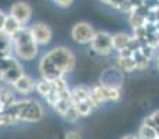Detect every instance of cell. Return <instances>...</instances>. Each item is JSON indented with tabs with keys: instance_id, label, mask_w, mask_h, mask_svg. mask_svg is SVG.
<instances>
[{
	"instance_id": "6da1fadb",
	"label": "cell",
	"mask_w": 159,
	"mask_h": 139,
	"mask_svg": "<svg viewBox=\"0 0 159 139\" xmlns=\"http://www.w3.org/2000/svg\"><path fill=\"white\" fill-rule=\"evenodd\" d=\"M3 110L17 118V121H24V123H38L43 118V109L39 102L34 99L16 100L11 104L4 106Z\"/></svg>"
},
{
	"instance_id": "7a4b0ae2",
	"label": "cell",
	"mask_w": 159,
	"mask_h": 139,
	"mask_svg": "<svg viewBox=\"0 0 159 139\" xmlns=\"http://www.w3.org/2000/svg\"><path fill=\"white\" fill-rule=\"evenodd\" d=\"M11 41H13L14 53L18 59L24 61H31L36 57L39 45L35 42L32 32H31V28H27V25L21 27L18 32L14 33L11 36Z\"/></svg>"
},
{
	"instance_id": "3957f363",
	"label": "cell",
	"mask_w": 159,
	"mask_h": 139,
	"mask_svg": "<svg viewBox=\"0 0 159 139\" xmlns=\"http://www.w3.org/2000/svg\"><path fill=\"white\" fill-rule=\"evenodd\" d=\"M46 57L52 61V64L59 70V72L66 75V74L71 72L75 68V56L71 52V49L64 46H59L52 49L50 52L46 53Z\"/></svg>"
},
{
	"instance_id": "277c9868",
	"label": "cell",
	"mask_w": 159,
	"mask_h": 139,
	"mask_svg": "<svg viewBox=\"0 0 159 139\" xmlns=\"http://www.w3.org/2000/svg\"><path fill=\"white\" fill-rule=\"evenodd\" d=\"M121 98L120 86H110V85L99 84L91 88L89 100L93 104V107H99L101 104L106 102H117Z\"/></svg>"
},
{
	"instance_id": "5b68a950",
	"label": "cell",
	"mask_w": 159,
	"mask_h": 139,
	"mask_svg": "<svg viewBox=\"0 0 159 139\" xmlns=\"http://www.w3.org/2000/svg\"><path fill=\"white\" fill-rule=\"evenodd\" d=\"M0 72H2V79L0 81L11 85L24 74V71H22L21 64L11 56V57H7L0 61Z\"/></svg>"
},
{
	"instance_id": "8992f818",
	"label": "cell",
	"mask_w": 159,
	"mask_h": 139,
	"mask_svg": "<svg viewBox=\"0 0 159 139\" xmlns=\"http://www.w3.org/2000/svg\"><path fill=\"white\" fill-rule=\"evenodd\" d=\"M71 39L78 45H89L91 41H92L93 35H95V31H93V27L89 24V22L85 21H80L77 24L73 25L71 28Z\"/></svg>"
},
{
	"instance_id": "52a82bcc",
	"label": "cell",
	"mask_w": 159,
	"mask_h": 139,
	"mask_svg": "<svg viewBox=\"0 0 159 139\" xmlns=\"http://www.w3.org/2000/svg\"><path fill=\"white\" fill-rule=\"evenodd\" d=\"M89 45H91V49L99 56H109L113 52L112 35L109 32H105V31L95 32Z\"/></svg>"
},
{
	"instance_id": "ba28073f",
	"label": "cell",
	"mask_w": 159,
	"mask_h": 139,
	"mask_svg": "<svg viewBox=\"0 0 159 139\" xmlns=\"http://www.w3.org/2000/svg\"><path fill=\"white\" fill-rule=\"evenodd\" d=\"M10 14L22 27H25L32 18V7L25 2H16L10 7Z\"/></svg>"
},
{
	"instance_id": "9c48e42d",
	"label": "cell",
	"mask_w": 159,
	"mask_h": 139,
	"mask_svg": "<svg viewBox=\"0 0 159 139\" xmlns=\"http://www.w3.org/2000/svg\"><path fill=\"white\" fill-rule=\"evenodd\" d=\"M31 32L32 36L35 39V42L39 46H46L52 42L53 38V31L49 25L43 24V22H38V24H34L31 27Z\"/></svg>"
},
{
	"instance_id": "30bf717a",
	"label": "cell",
	"mask_w": 159,
	"mask_h": 139,
	"mask_svg": "<svg viewBox=\"0 0 159 139\" xmlns=\"http://www.w3.org/2000/svg\"><path fill=\"white\" fill-rule=\"evenodd\" d=\"M11 86L16 92L21 93V95H30L35 90V79L32 76L27 75V74H22L17 81L11 84Z\"/></svg>"
},
{
	"instance_id": "8fae6325",
	"label": "cell",
	"mask_w": 159,
	"mask_h": 139,
	"mask_svg": "<svg viewBox=\"0 0 159 139\" xmlns=\"http://www.w3.org/2000/svg\"><path fill=\"white\" fill-rule=\"evenodd\" d=\"M13 41L11 36H8L7 33H4L3 31H0V61L4 60L7 57H11L13 54Z\"/></svg>"
},
{
	"instance_id": "7c38bea8",
	"label": "cell",
	"mask_w": 159,
	"mask_h": 139,
	"mask_svg": "<svg viewBox=\"0 0 159 139\" xmlns=\"http://www.w3.org/2000/svg\"><path fill=\"white\" fill-rule=\"evenodd\" d=\"M91 96V88L85 86V85H77L75 88L71 89V103L75 104L77 102L88 100Z\"/></svg>"
},
{
	"instance_id": "4fadbf2b",
	"label": "cell",
	"mask_w": 159,
	"mask_h": 139,
	"mask_svg": "<svg viewBox=\"0 0 159 139\" xmlns=\"http://www.w3.org/2000/svg\"><path fill=\"white\" fill-rule=\"evenodd\" d=\"M131 39V36L126 32H117L115 35H112V47L116 52H120L121 49L129 46V42Z\"/></svg>"
},
{
	"instance_id": "5bb4252c",
	"label": "cell",
	"mask_w": 159,
	"mask_h": 139,
	"mask_svg": "<svg viewBox=\"0 0 159 139\" xmlns=\"http://www.w3.org/2000/svg\"><path fill=\"white\" fill-rule=\"evenodd\" d=\"M21 27L22 25L20 24V22L17 21L11 14H7V15H6V20H4V24H3L2 31L4 33H7L8 36H13L14 33H17L20 29H21Z\"/></svg>"
},
{
	"instance_id": "9a60e30c",
	"label": "cell",
	"mask_w": 159,
	"mask_h": 139,
	"mask_svg": "<svg viewBox=\"0 0 159 139\" xmlns=\"http://www.w3.org/2000/svg\"><path fill=\"white\" fill-rule=\"evenodd\" d=\"M117 66L121 72H133L137 70V64L135 60L131 57H119L117 59Z\"/></svg>"
},
{
	"instance_id": "2e32d148",
	"label": "cell",
	"mask_w": 159,
	"mask_h": 139,
	"mask_svg": "<svg viewBox=\"0 0 159 139\" xmlns=\"http://www.w3.org/2000/svg\"><path fill=\"white\" fill-rule=\"evenodd\" d=\"M74 107L77 109L80 117H88V115L92 114L93 111V104L91 103V100L88 99V100H82V102H77V103L74 104Z\"/></svg>"
},
{
	"instance_id": "e0dca14e",
	"label": "cell",
	"mask_w": 159,
	"mask_h": 139,
	"mask_svg": "<svg viewBox=\"0 0 159 139\" xmlns=\"http://www.w3.org/2000/svg\"><path fill=\"white\" fill-rule=\"evenodd\" d=\"M52 81H49V79H45V78H41L39 81H35V90L38 95L41 96H46L48 93L52 90Z\"/></svg>"
},
{
	"instance_id": "ac0fdd59",
	"label": "cell",
	"mask_w": 159,
	"mask_h": 139,
	"mask_svg": "<svg viewBox=\"0 0 159 139\" xmlns=\"http://www.w3.org/2000/svg\"><path fill=\"white\" fill-rule=\"evenodd\" d=\"M145 22H147L145 17H143L141 14H138L135 10H133L131 13L129 14V24H130V27H131L133 29L144 27V25H145Z\"/></svg>"
},
{
	"instance_id": "d6986e66",
	"label": "cell",
	"mask_w": 159,
	"mask_h": 139,
	"mask_svg": "<svg viewBox=\"0 0 159 139\" xmlns=\"http://www.w3.org/2000/svg\"><path fill=\"white\" fill-rule=\"evenodd\" d=\"M137 135L143 139H158V137H159L157 129L152 128V127H149V125H145V124H141Z\"/></svg>"
},
{
	"instance_id": "ffe728a7",
	"label": "cell",
	"mask_w": 159,
	"mask_h": 139,
	"mask_svg": "<svg viewBox=\"0 0 159 139\" xmlns=\"http://www.w3.org/2000/svg\"><path fill=\"white\" fill-rule=\"evenodd\" d=\"M133 59L135 60L137 70H145L147 67L149 66V61H151V59L145 57V56H144L143 53L140 52V50H135V52H133Z\"/></svg>"
},
{
	"instance_id": "44dd1931",
	"label": "cell",
	"mask_w": 159,
	"mask_h": 139,
	"mask_svg": "<svg viewBox=\"0 0 159 139\" xmlns=\"http://www.w3.org/2000/svg\"><path fill=\"white\" fill-rule=\"evenodd\" d=\"M71 106H74V104L71 103V100H69V99H63V98H60L57 102H56L55 106H53V110H55V111L59 115H63L64 113H66Z\"/></svg>"
},
{
	"instance_id": "7402d4cb",
	"label": "cell",
	"mask_w": 159,
	"mask_h": 139,
	"mask_svg": "<svg viewBox=\"0 0 159 139\" xmlns=\"http://www.w3.org/2000/svg\"><path fill=\"white\" fill-rule=\"evenodd\" d=\"M0 99H2L3 104L7 106V104H11L13 102H16V98H14V93L10 88L7 86H2L0 88Z\"/></svg>"
},
{
	"instance_id": "603a6c76",
	"label": "cell",
	"mask_w": 159,
	"mask_h": 139,
	"mask_svg": "<svg viewBox=\"0 0 159 139\" xmlns=\"http://www.w3.org/2000/svg\"><path fill=\"white\" fill-rule=\"evenodd\" d=\"M143 124L155 128V129H157V132H158V135H159V110H157V111H154L152 114H149L148 117L144 118Z\"/></svg>"
},
{
	"instance_id": "cb8c5ba5",
	"label": "cell",
	"mask_w": 159,
	"mask_h": 139,
	"mask_svg": "<svg viewBox=\"0 0 159 139\" xmlns=\"http://www.w3.org/2000/svg\"><path fill=\"white\" fill-rule=\"evenodd\" d=\"M61 117H63V118H64V121H67V123L74 124V123H77V121H78L80 114H78L77 109H75L74 106H71L66 113H64L63 115H61Z\"/></svg>"
},
{
	"instance_id": "d4e9b609",
	"label": "cell",
	"mask_w": 159,
	"mask_h": 139,
	"mask_svg": "<svg viewBox=\"0 0 159 139\" xmlns=\"http://www.w3.org/2000/svg\"><path fill=\"white\" fill-rule=\"evenodd\" d=\"M52 86H53V89H55L57 93H61L63 90L69 89V85H67V81H66V78H64V76H59V78L53 79V81H52Z\"/></svg>"
},
{
	"instance_id": "484cf974",
	"label": "cell",
	"mask_w": 159,
	"mask_h": 139,
	"mask_svg": "<svg viewBox=\"0 0 159 139\" xmlns=\"http://www.w3.org/2000/svg\"><path fill=\"white\" fill-rule=\"evenodd\" d=\"M140 52L143 53L145 57L152 59V57H154V54H155V52H157V47H154V46H151L149 43L144 42V43L141 45V47H140Z\"/></svg>"
},
{
	"instance_id": "4316f807",
	"label": "cell",
	"mask_w": 159,
	"mask_h": 139,
	"mask_svg": "<svg viewBox=\"0 0 159 139\" xmlns=\"http://www.w3.org/2000/svg\"><path fill=\"white\" fill-rule=\"evenodd\" d=\"M59 99H60V96H59V93L56 92V90L53 89V88H52V90H50V92L48 93L46 96H45V100H46V103L49 104V106H52V107L55 106L56 102H57Z\"/></svg>"
},
{
	"instance_id": "83f0119b",
	"label": "cell",
	"mask_w": 159,
	"mask_h": 139,
	"mask_svg": "<svg viewBox=\"0 0 159 139\" xmlns=\"http://www.w3.org/2000/svg\"><path fill=\"white\" fill-rule=\"evenodd\" d=\"M143 4L149 10H157L159 7V0H144Z\"/></svg>"
},
{
	"instance_id": "f1b7e54d",
	"label": "cell",
	"mask_w": 159,
	"mask_h": 139,
	"mask_svg": "<svg viewBox=\"0 0 159 139\" xmlns=\"http://www.w3.org/2000/svg\"><path fill=\"white\" fill-rule=\"evenodd\" d=\"M53 2H55L60 8H69L70 6L73 4L74 0H53Z\"/></svg>"
},
{
	"instance_id": "f546056e",
	"label": "cell",
	"mask_w": 159,
	"mask_h": 139,
	"mask_svg": "<svg viewBox=\"0 0 159 139\" xmlns=\"http://www.w3.org/2000/svg\"><path fill=\"white\" fill-rule=\"evenodd\" d=\"M64 139H82L81 138V134L77 131H69L66 134V137H64Z\"/></svg>"
},
{
	"instance_id": "4dcf8cb0",
	"label": "cell",
	"mask_w": 159,
	"mask_h": 139,
	"mask_svg": "<svg viewBox=\"0 0 159 139\" xmlns=\"http://www.w3.org/2000/svg\"><path fill=\"white\" fill-rule=\"evenodd\" d=\"M119 53V57H131L133 56V50H130L129 47H124V49H121Z\"/></svg>"
},
{
	"instance_id": "1f68e13d",
	"label": "cell",
	"mask_w": 159,
	"mask_h": 139,
	"mask_svg": "<svg viewBox=\"0 0 159 139\" xmlns=\"http://www.w3.org/2000/svg\"><path fill=\"white\" fill-rule=\"evenodd\" d=\"M143 2L144 0H130L133 8H137V7H140V6H143Z\"/></svg>"
},
{
	"instance_id": "d6a6232c",
	"label": "cell",
	"mask_w": 159,
	"mask_h": 139,
	"mask_svg": "<svg viewBox=\"0 0 159 139\" xmlns=\"http://www.w3.org/2000/svg\"><path fill=\"white\" fill-rule=\"evenodd\" d=\"M6 15H7V14H4V11H3V10H0V31H2V28H3V24H4Z\"/></svg>"
},
{
	"instance_id": "836d02e7",
	"label": "cell",
	"mask_w": 159,
	"mask_h": 139,
	"mask_svg": "<svg viewBox=\"0 0 159 139\" xmlns=\"http://www.w3.org/2000/svg\"><path fill=\"white\" fill-rule=\"evenodd\" d=\"M121 139H135V135H126V137H123Z\"/></svg>"
},
{
	"instance_id": "e575fe53",
	"label": "cell",
	"mask_w": 159,
	"mask_h": 139,
	"mask_svg": "<svg viewBox=\"0 0 159 139\" xmlns=\"http://www.w3.org/2000/svg\"><path fill=\"white\" fill-rule=\"evenodd\" d=\"M155 15H157V21H159V7L155 10Z\"/></svg>"
},
{
	"instance_id": "d590c367",
	"label": "cell",
	"mask_w": 159,
	"mask_h": 139,
	"mask_svg": "<svg viewBox=\"0 0 159 139\" xmlns=\"http://www.w3.org/2000/svg\"><path fill=\"white\" fill-rule=\"evenodd\" d=\"M4 109V104H3V102H2V99H0V111Z\"/></svg>"
},
{
	"instance_id": "8d00e7d4",
	"label": "cell",
	"mask_w": 159,
	"mask_h": 139,
	"mask_svg": "<svg viewBox=\"0 0 159 139\" xmlns=\"http://www.w3.org/2000/svg\"><path fill=\"white\" fill-rule=\"evenodd\" d=\"M99 2H102V3H105V4H109V2H110V0H99Z\"/></svg>"
},
{
	"instance_id": "74e56055",
	"label": "cell",
	"mask_w": 159,
	"mask_h": 139,
	"mask_svg": "<svg viewBox=\"0 0 159 139\" xmlns=\"http://www.w3.org/2000/svg\"><path fill=\"white\" fill-rule=\"evenodd\" d=\"M157 66H158V68H159V56L157 57Z\"/></svg>"
},
{
	"instance_id": "f35d334b",
	"label": "cell",
	"mask_w": 159,
	"mask_h": 139,
	"mask_svg": "<svg viewBox=\"0 0 159 139\" xmlns=\"http://www.w3.org/2000/svg\"><path fill=\"white\" fill-rule=\"evenodd\" d=\"M157 39H158V43H159V32H157Z\"/></svg>"
},
{
	"instance_id": "ab89813d",
	"label": "cell",
	"mask_w": 159,
	"mask_h": 139,
	"mask_svg": "<svg viewBox=\"0 0 159 139\" xmlns=\"http://www.w3.org/2000/svg\"><path fill=\"white\" fill-rule=\"evenodd\" d=\"M135 139H143V138H140V137H138V135H135Z\"/></svg>"
},
{
	"instance_id": "60d3db41",
	"label": "cell",
	"mask_w": 159,
	"mask_h": 139,
	"mask_svg": "<svg viewBox=\"0 0 159 139\" xmlns=\"http://www.w3.org/2000/svg\"><path fill=\"white\" fill-rule=\"evenodd\" d=\"M0 79H2V72H0Z\"/></svg>"
},
{
	"instance_id": "b9f144b4",
	"label": "cell",
	"mask_w": 159,
	"mask_h": 139,
	"mask_svg": "<svg viewBox=\"0 0 159 139\" xmlns=\"http://www.w3.org/2000/svg\"><path fill=\"white\" fill-rule=\"evenodd\" d=\"M158 139H159V137H158Z\"/></svg>"
},
{
	"instance_id": "7bdbcfd3",
	"label": "cell",
	"mask_w": 159,
	"mask_h": 139,
	"mask_svg": "<svg viewBox=\"0 0 159 139\" xmlns=\"http://www.w3.org/2000/svg\"><path fill=\"white\" fill-rule=\"evenodd\" d=\"M158 47H159V46H158Z\"/></svg>"
}]
</instances>
